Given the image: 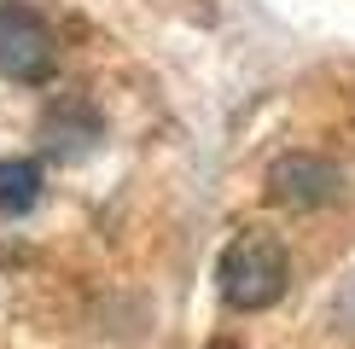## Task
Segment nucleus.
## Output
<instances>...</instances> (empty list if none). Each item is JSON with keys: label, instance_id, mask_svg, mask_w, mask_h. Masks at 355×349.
Listing matches in <instances>:
<instances>
[{"label": "nucleus", "instance_id": "nucleus-1", "mask_svg": "<svg viewBox=\"0 0 355 349\" xmlns=\"http://www.w3.org/2000/svg\"><path fill=\"white\" fill-rule=\"evenodd\" d=\"M216 280H221V297L239 314H257V309H274V303L286 297L291 268H286L279 239H268V233H239V239L221 251Z\"/></svg>", "mask_w": 355, "mask_h": 349}, {"label": "nucleus", "instance_id": "nucleus-2", "mask_svg": "<svg viewBox=\"0 0 355 349\" xmlns=\"http://www.w3.org/2000/svg\"><path fill=\"white\" fill-rule=\"evenodd\" d=\"M53 29L35 18L29 6H18V0H6L0 6V76L12 82H47L53 76Z\"/></svg>", "mask_w": 355, "mask_h": 349}, {"label": "nucleus", "instance_id": "nucleus-3", "mask_svg": "<svg viewBox=\"0 0 355 349\" xmlns=\"http://www.w3.org/2000/svg\"><path fill=\"white\" fill-rule=\"evenodd\" d=\"M344 193V174L320 157H286V163L268 169V198L274 204H291V210H320Z\"/></svg>", "mask_w": 355, "mask_h": 349}, {"label": "nucleus", "instance_id": "nucleus-4", "mask_svg": "<svg viewBox=\"0 0 355 349\" xmlns=\"http://www.w3.org/2000/svg\"><path fill=\"white\" fill-rule=\"evenodd\" d=\"M41 204V163L35 157H0V215H29Z\"/></svg>", "mask_w": 355, "mask_h": 349}, {"label": "nucleus", "instance_id": "nucleus-5", "mask_svg": "<svg viewBox=\"0 0 355 349\" xmlns=\"http://www.w3.org/2000/svg\"><path fill=\"white\" fill-rule=\"evenodd\" d=\"M338 314H349V320H355V280H349V291H344V297H338Z\"/></svg>", "mask_w": 355, "mask_h": 349}]
</instances>
